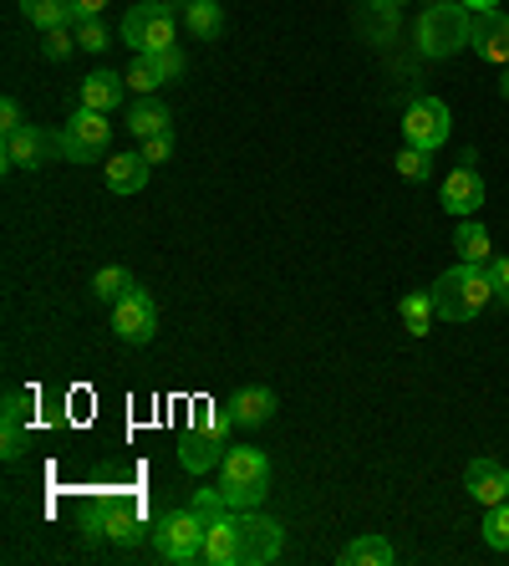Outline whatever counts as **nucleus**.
I'll use <instances>...</instances> for the list:
<instances>
[{
    "instance_id": "f257e3e1",
    "label": "nucleus",
    "mask_w": 509,
    "mask_h": 566,
    "mask_svg": "<svg viewBox=\"0 0 509 566\" xmlns=\"http://www.w3.org/2000/svg\"><path fill=\"white\" fill-rule=\"evenodd\" d=\"M428 291H433V312H438V322H474L484 306L495 302V276H489V265L458 261V265H448Z\"/></svg>"
},
{
    "instance_id": "f03ea898",
    "label": "nucleus",
    "mask_w": 509,
    "mask_h": 566,
    "mask_svg": "<svg viewBox=\"0 0 509 566\" xmlns=\"http://www.w3.org/2000/svg\"><path fill=\"white\" fill-rule=\"evenodd\" d=\"M413 41L428 62H448L474 41V11L464 0H438V6H423L418 21H413Z\"/></svg>"
},
{
    "instance_id": "7ed1b4c3",
    "label": "nucleus",
    "mask_w": 509,
    "mask_h": 566,
    "mask_svg": "<svg viewBox=\"0 0 509 566\" xmlns=\"http://www.w3.org/2000/svg\"><path fill=\"white\" fill-rule=\"evenodd\" d=\"M204 536H210V515L204 505H173L153 521V552L169 566H194L204 562Z\"/></svg>"
},
{
    "instance_id": "20e7f679",
    "label": "nucleus",
    "mask_w": 509,
    "mask_h": 566,
    "mask_svg": "<svg viewBox=\"0 0 509 566\" xmlns=\"http://www.w3.org/2000/svg\"><path fill=\"white\" fill-rule=\"evenodd\" d=\"M220 474H224V485H220L224 501L235 505V511H255L265 501V490H271V454L255 444H235L224 454Z\"/></svg>"
},
{
    "instance_id": "39448f33",
    "label": "nucleus",
    "mask_w": 509,
    "mask_h": 566,
    "mask_svg": "<svg viewBox=\"0 0 509 566\" xmlns=\"http://www.w3.org/2000/svg\"><path fill=\"white\" fill-rule=\"evenodd\" d=\"M179 15L183 6H169V0H144V6H132L128 15H123L118 27V41L123 46H132V52H169V46H179Z\"/></svg>"
},
{
    "instance_id": "423d86ee",
    "label": "nucleus",
    "mask_w": 509,
    "mask_h": 566,
    "mask_svg": "<svg viewBox=\"0 0 509 566\" xmlns=\"http://www.w3.org/2000/svg\"><path fill=\"white\" fill-rule=\"evenodd\" d=\"M204 515H210V536H204V562L210 566H245V526H240V511L224 501L220 490H204L199 495Z\"/></svg>"
},
{
    "instance_id": "0eeeda50",
    "label": "nucleus",
    "mask_w": 509,
    "mask_h": 566,
    "mask_svg": "<svg viewBox=\"0 0 509 566\" xmlns=\"http://www.w3.org/2000/svg\"><path fill=\"white\" fill-rule=\"evenodd\" d=\"M148 531V521H144V505L132 501V495H97L92 501V511H87V536L97 541V536H113L118 546H132V541Z\"/></svg>"
},
{
    "instance_id": "6e6552de",
    "label": "nucleus",
    "mask_w": 509,
    "mask_h": 566,
    "mask_svg": "<svg viewBox=\"0 0 509 566\" xmlns=\"http://www.w3.org/2000/svg\"><path fill=\"white\" fill-rule=\"evenodd\" d=\"M454 133V113H448L444 97H407L403 107V144L423 148V154H438Z\"/></svg>"
},
{
    "instance_id": "1a4fd4ad",
    "label": "nucleus",
    "mask_w": 509,
    "mask_h": 566,
    "mask_svg": "<svg viewBox=\"0 0 509 566\" xmlns=\"http://www.w3.org/2000/svg\"><path fill=\"white\" fill-rule=\"evenodd\" d=\"M107 144H113V113H92V107L77 103V113L62 128V154L72 164H97L107 154Z\"/></svg>"
},
{
    "instance_id": "9d476101",
    "label": "nucleus",
    "mask_w": 509,
    "mask_h": 566,
    "mask_svg": "<svg viewBox=\"0 0 509 566\" xmlns=\"http://www.w3.org/2000/svg\"><path fill=\"white\" fill-rule=\"evenodd\" d=\"M113 337L128 347H144L158 337V302H153V291L144 286H132L123 302H113Z\"/></svg>"
},
{
    "instance_id": "9b49d317",
    "label": "nucleus",
    "mask_w": 509,
    "mask_h": 566,
    "mask_svg": "<svg viewBox=\"0 0 509 566\" xmlns=\"http://www.w3.org/2000/svg\"><path fill=\"white\" fill-rule=\"evenodd\" d=\"M484 195H489V189H484V174H479V154L469 148L444 179V210L454 214V220H469V214L484 210Z\"/></svg>"
},
{
    "instance_id": "f8f14e48",
    "label": "nucleus",
    "mask_w": 509,
    "mask_h": 566,
    "mask_svg": "<svg viewBox=\"0 0 509 566\" xmlns=\"http://www.w3.org/2000/svg\"><path fill=\"white\" fill-rule=\"evenodd\" d=\"M52 154H62V138H52V133H41L36 123H26V128L6 133V144H0V169H46L52 164Z\"/></svg>"
},
{
    "instance_id": "ddd939ff",
    "label": "nucleus",
    "mask_w": 509,
    "mask_h": 566,
    "mask_svg": "<svg viewBox=\"0 0 509 566\" xmlns=\"http://www.w3.org/2000/svg\"><path fill=\"white\" fill-rule=\"evenodd\" d=\"M240 526H245V566H271L275 556L286 552V526L271 521V515L240 511Z\"/></svg>"
},
{
    "instance_id": "4468645a",
    "label": "nucleus",
    "mask_w": 509,
    "mask_h": 566,
    "mask_svg": "<svg viewBox=\"0 0 509 566\" xmlns=\"http://www.w3.org/2000/svg\"><path fill=\"white\" fill-rule=\"evenodd\" d=\"M464 485H469L474 505H484V511H489V505L509 501V464L479 454V460H469V470H464Z\"/></svg>"
},
{
    "instance_id": "2eb2a0df",
    "label": "nucleus",
    "mask_w": 509,
    "mask_h": 566,
    "mask_svg": "<svg viewBox=\"0 0 509 566\" xmlns=\"http://www.w3.org/2000/svg\"><path fill=\"white\" fill-rule=\"evenodd\" d=\"M474 52L489 66H509V15L505 11H484L474 15Z\"/></svg>"
},
{
    "instance_id": "dca6fc26",
    "label": "nucleus",
    "mask_w": 509,
    "mask_h": 566,
    "mask_svg": "<svg viewBox=\"0 0 509 566\" xmlns=\"http://www.w3.org/2000/svg\"><path fill=\"white\" fill-rule=\"evenodd\" d=\"M224 454H230V439H214V434H183L179 439V464L189 474H210V470H220L224 464Z\"/></svg>"
},
{
    "instance_id": "f3484780",
    "label": "nucleus",
    "mask_w": 509,
    "mask_h": 566,
    "mask_svg": "<svg viewBox=\"0 0 509 566\" xmlns=\"http://www.w3.org/2000/svg\"><path fill=\"white\" fill-rule=\"evenodd\" d=\"M275 388H265V382H250V388H240L235 398H230V413H235L240 429H261V423L275 419Z\"/></svg>"
},
{
    "instance_id": "a211bd4d",
    "label": "nucleus",
    "mask_w": 509,
    "mask_h": 566,
    "mask_svg": "<svg viewBox=\"0 0 509 566\" xmlns=\"http://www.w3.org/2000/svg\"><path fill=\"white\" fill-rule=\"evenodd\" d=\"M123 93H128V77H118V72H92V77H82L77 103L92 107V113H118Z\"/></svg>"
},
{
    "instance_id": "6ab92c4d",
    "label": "nucleus",
    "mask_w": 509,
    "mask_h": 566,
    "mask_svg": "<svg viewBox=\"0 0 509 566\" xmlns=\"http://www.w3.org/2000/svg\"><path fill=\"white\" fill-rule=\"evenodd\" d=\"M26 409H31V398L11 388L6 409H0V454L6 460H21V449H26Z\"/></svg>"
},
{
    "instance_id": "aec40b11",
    "label": "nucleus",
    "mask_w": 509,
    "mask_h": 566,
    "mask_svg": "<svg viewBox=\"0 0 509 566\" xmlns=\"http://www.w3.org/2000/svg\"><path fill=\"white\" fill-rule=\"evenodd\" d=\"M337 562L341 566H392V562H397V546H392L382 531H362L357 541H347V546H341Z\"/></svg>"
},
{
    "instance_id": "412c9836",
    "label": "nucleus",
    "mask_w": 509,
    "mask_h": 566,
    "mask_svg": "<svg viewBox=\"0 0 509 566\" xmlns=\"http://www.w3.org/2000/svg\"><path fill=\"white\" fill-rule=\"evenodd\" d=\"M148 174H153V164L144 158V148H138V154H113V164H107V189H113V195H138V189L148 185Z\"/></svg>"
},
{
    "instance_id": "4be33fe9",
    "label": "nucleus",
    "mask_w": 509,
    "mask_h": 566,
    "mask_svg": "<svg viewBox=\"0 0 509 566\" xmlns=\"http://www.w3.org/2000/svg\"><path fill=\"white\" fill-rule=\"evenodd\" d=\"M454 251H458V261H469V265H489V261H495V245H489V230H484L479 214L458 220V230H454Z\"/></svg>"
},
{
    "instance_id": "5701e85b",
    "label": "nucleus",
    "mask_w": 509,
    "mask_h": 566,
    "mask_svg": "<svg viewBox=\"0 0 509 566\" xmlns=\"http://www.w3.org/2000/svg\"><path fill=\"white\" fill-rule=\"evenodd\" d=\"M397 322H403L407 337H428L433 322H438V312H433V291H407V296H397Z\"/></svg>"
},
{
    "instance_id": "b1692460",
    "label": "nucleus",
    "mask_w": 509,
    "mask_h": 566,
    "mask_svg": "<svg viewBox=\"0 0 509 566\" xmlns=\"http://www.w3.org/2000/svg\"><path fill=\"white\" fill-rule=\"evenodd\" d=\"M169 128H173V113L158 103L153 93L132 103V113H128V133H132V138H153V133H169Z\"/></svg>"
},
{
    "instance_id": "393cba45",
    "label": "nucleus",
    "mask_w": 509,
    "mask_h": 566,
    "mask_svg": "<svg viewBox=\"0 0 509 566\" xmlns=\"http://www.w3.org/2000/svg\"><path fill=\"white\" fill-rule=\"evenodd\" d=\"M183 27L194 41H214L224 31V11L220 0H183Z\"/></svg>"
},
{
    "instance_id": "a878e982",
    "label": "nucleus",
    "mask_w": 509,
    "mask_h": 566,
    "mask_svg": "<svg viewBox=\"0 0 509 566\" xmlns=\"http://www.w3.org/2000/svg\"><path fill=\"white\" fill-rule=\"evenodd\" d=\"M132 286H138V281H132V271H128V265H103V271L92 276V296H97V302H103V306L123 302V296H128Z\"/></svg>"
},
{
    "instance_id": "bb28decb",
    "label": "nucleus",
    "mask_w": 509,
    "mask_h": 566,
    "mask_svg": "<svg viewBox=\"0 0 509 566\" xmlns=\"http://www.w3.org/2000/svg\"><path fill=\"white\" fill-rule=\"evenodd\" d=\"M21 15H26L36 31L72 27V6H66V0H21Z\"/></svg>"
},
{
    "instance_id": "cd10ccee",
    "label": "nucleus",
    "mask_w": 509,
    "mask_h": 566,
    "mask_svg": "<svg viewBox=\"0 0 509 566\" xmlns=\"http://www.w3.org/2000/svg\"><path fill=\"white\" fill-rule=\"evenodd\" d=\"M397 179H407V185H428V179H433V154L403 144V148H397Z\"/></svg>"
},
{
    "instance_id": "c85d7f7f",
    "label": "nucleus",
    "mask_w": 509,
    "mask_h": 566,
    "mask_svg": "<svg viewBox=\"0 0 509 566\" xmlns=\"http://www.w3.org/2000/svg\"><path fill=\"white\" fill-rule=\"evenodd\" d=\"M123 77H128V87H132V93H158V87H163V72H158V62H153V56H148V52H138V56H132V66H128V72H123Z\"/></svg>"
},
{
    "instance_id": "c756f323",
    "label": "nucleus",
    "mask_w": 509,
    "mask_h": 566,
    "mask_svg": "<svg viewBox=\"0 0 509 566\" xmlns=\"http://www.w3.org/2000/svg\"><path fill=\"white\" fill-rule=\"evenodd\" d=\"M484 546L489 552H509V501L484 511Z\"/></svg>"
},
{
    "instance_id": "7c9ffc66",
    "label": "nucleus",
    "mask_w": 509,
    "mask_h": 566,
    "mask_svg": "<svg viewBox=\"0 0 509 566\" xmlns=\"http://www.w3.org/2000/svg\"><path fill=\"white\" fill-rule=\"evenodd\" d=\"M72 52H77V27L41 31V56H46V62H66Z\"/></svg>"
},
{
    "instance_id": "2f4dec72",
    "label": "nucleus",
    "mask_w": 509,
    "mask_h": 566,
    "mask_svg": "<svg viewBox=\"0 0 509 566\" xmlns=\"http://www.w3.org/2000/svg\"><path fill=\"white\" fill-rule=\"evenodd\" d=\"M77 46L82 52H107L113 46V31L103 27V15L97 21H77Z\"/></svg>"
},
{
    "instance_id": "473e14b6",
    "label": "nucleus",
    "mask_w": 509,
    "mask_h": 566,
    "mask_svg": "<svg viewBox=\"0 0 509 566\" xmlns=\"http://www.w3.org/2000/svg\"><path fill=\"white\" fill-rule=\"evenodd\" d=\"M144 158L153 164V169H158V164H169V158H173V128H169V133H153V138H144Z\"/></svg>"
},
{
    "instance_id": "72a5a7b5",
    "label": "nucleus",
    "mask_w": 509,
    "mask_h": 566,
    "mask_svg": "<svg viewBox=\"0 0 509 566\" xmlns=\"http://www.w3.org/2000/svg\"><path fill=\"white\" fill-rule=\"evenodd\" d=\"M158 62V72H163V82H179L183 72H189V62H183V52L179 46H169V52H148Z\"/></svg>"
},
{
    "instance_id": "f704fd0d",
    "label": "nucleus",
    "mask_w": 509,
    "mask_h": 566,
    "mask_svg": "<svg viewBox=\"0 0 509 566\" xmlns=\"http://www.w3.org/2000/svg\"><path fill=\"white\" fill-rule=\"evenodd\" d=\"M489 276H495V302L509 306V255H495V261H489Z\"/></svg>"
},
{
    "instance_id": "c9c22d12",
    "label": "nucleus",
    "mask_w": 509,
    "mask_h": 566,
    "mask_svg": "<svg viewBox=\"0 0 509 566\" xmlns=\"http://www.w3.org/2000/svg\"><path fill=\"white\" fill-rule=\"evenodd\" d=\"M15 128H26V113H21L15 97H6V103H0V133H15Z\"/></svg>"
},
{
    "instance_id": "e433bc0d",
    "label": "nucleus",
    "mask_w": 509,
    "mask_h": 566,
    "mask_svg": "<svg viewBox=\"0 0 509 566\" xmlns=\"http://www.w3.org/2000/svg\"><path fill=\"white\" fill-rule=\"evenodd\" d=\"M66 6H72V27H77V21H97V15L107 11V0H66Z\"/></svg>"
},
{
    "instance_id": "4c0bfd02",
    "label": "nucleus",
    "mask_w": 509,
    "mask_h": 566,
    "mask_svg": "<svg viewBox=\"0 0 509 566\" xmlns=\"http://www.w3.org/2000/svg\"><path fill=\"white\" fill-rule=\"evenodd\" d=\"M474 15H484V11H499V0H464Z\"/></svg>"
},
{
    "instance_id": "58836bf2",
    "label": "nucleus",
    "mask_w": 509,
    "mask_h": 566,
    "mask_svg": "<svg viewBox=\"0 0 509 566\" xmlns=\"http://www.w3.org/2000/svg\"><path fill=\"white\" fill-rule=\"evenodd\" d=\"M499 72H505V77H499V97H509V66H499Z\"/></svg>"
},
{
    "instance_id": "ea45409f",
    "label": "nucleus",
    "mask_w": 509,
    "mask_h": 566,
    "mask_svg": "<svg viewBox=\"0 0 509 566\" xmlns=\"http://www.w3.org/2000/svg\"><path fill=\"white\" fill-rule=\"evenodd\" d=\"M392 6H403V0H392Z\"/></svg>"
},
{
    "instance_id": "a19ab883",
    "label": "nucleus",
    "mask_w": 509,
    "mask_h": 566,
    "mask_svg": "<svg viewBox=\"0 0 509 566\" xmlns=\"http://www.w3.org/2000/svg\"><path fill=\"white\" fill-rule=\"evenodd\" d=\"M428 6H438V0H428Z\"/></svg>"
},
{
    "instance_id": "79ce46f5",
    "label": "nucleus",
    "mask_w": 509,
    "mask_h": 566,
    "mask_svg": "<svg viewBox=\"0 0 509 566\" xmlns=\"http://www.w3.org/2000/svg\"><path fill=\"white\" fill-rule=\"evenodd\" d=\"M169 6H179V0H169Z\"/></svg>"
}]
</instances>
